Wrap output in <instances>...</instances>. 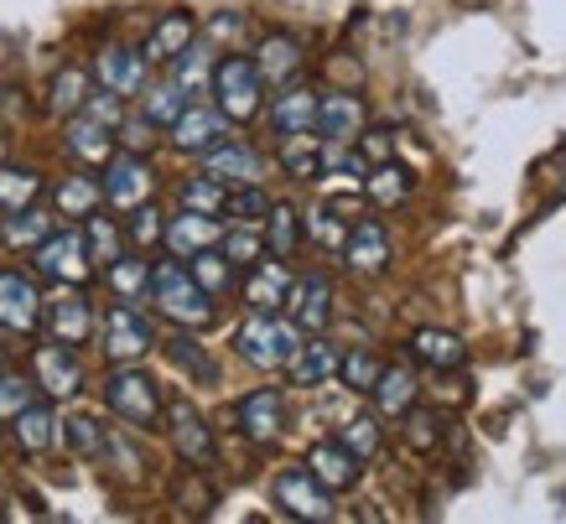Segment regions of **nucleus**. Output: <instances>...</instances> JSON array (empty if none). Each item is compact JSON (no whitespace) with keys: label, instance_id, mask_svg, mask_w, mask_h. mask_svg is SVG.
<instances>
[{"label":"nucleus","instance_id":"nucleus-1","mask_svg":"<svg viewBox=\"0 0 566 524\" xmlns=\"http://www.w3.org/2000/svg\"><path fill=\"white\" fill-rule=\"evenodd\" d=\"M146 296H151L156 312H161L167 322H177V327H208V322H213V296L192 281V271L182 265V260H161V265H151V286H146Z\"/></svg>","mask_w":566,"mask_h":524},{"label":"nucleus","instance_id":"nucleus-2","mask_svg":"<svg viewBox=\"0 0 566 524\" xmlns=\"http://www.w3.org/2000/svg\"><path fill=\"white\" fill-rule=\"evenodd\" d=\"M234 348L255 369H286L292 354L302 348V327L292 317H281V312H250L240 322V333H234Z\"/></svg>","mask_w":566,"mask_h":524},{"label":"nucleus","instance_id":"nucleus-3","mask_svg":"<svg viewBox=\"0 0 566 524\" xmlns=\"http://www.w3.org/2000/svg\"><path fill=\"white\" fill-rule=\"evenodd\" d=\"M208 94H213V104H219L234 125L255 119L260 104H265V78H260L255 57H240V52L219 57V63H213V78H208Z\"/></svg>","mask_w":566,"mask_h":524},{"label":"nucleus","instance_id":"nucleus-4","mask_svg":"<svg viewBox=\"0 0 566 524\" xmlns=\"http://www.w3.org/2000/svg\"><path fill=\"white\" fill-rule=\"evenodd\" d=\"M104 406L136 431H156L161 426V385L136 364H115V374L104 379Z\"/></svg>","mask_w":566,"mask_h":524},{"label":"nucleus","instance_id":"nucleus-5","mask_svg":"<svg viewBox=\"0 0 566 524\" xmlns=\"http://www.w3.org/2000/svg\"><path fill=\"white\" fill-rule=\"evenodd\" d=\"M99 348L109 364H140L156 348V327L146 312H136V302H115L99 322Z\"/></svg>","mask_w":566,"mask_h":524},{"label":"nucleus","instance_id":"nucleus-6","mask_svg":"<svg viewBox=\"0 0 566 524\" xmlns=\"http://www.w3.org/2000/svg\"><path fill=\"white\" fill-rule=\"evenodd\" d=\"M161 426H167V437H172L177 457H182L188 468H213V457H219V441H213V426L203 421V410L192 406L188 395H172V400H161Z\"/></svg>","mask_w":566,"mask_h":524},{"label":"nucleus","instance_id":"nucleus-7","mask_svg":"<svg viewBox=\"0 0 566 524\" xmlns=\"http://www.w3.org/2000/svg\"><path fill=\"white\" fill-rule=\"evenodd\" d=\"M32 254H36V275H48L52 286H88V275H94L84 229H52Z\"/></svg>","mask_w":566,"mask_h":524},{"label":"nucleus","instance_id":"nucleus-8","mask_svg":"<svg viewBox=\"0 0 566 524\" xmlns=\"http://www.w3.org/2000/svg\"><path fill=\"white\" fill-rule=\"evenodd\" d=\"M99 192H104V203L115 208V213H130V208L146 203V198L156 192V171H151V161H146L140 151H115L109 161H104Z\"/></svg>","mask_w":566,"mask_h":524},{"label":"nucleus","instance_id":"nucleus-9","mask_svg":"<svg viewBox=\"0 0 566 524\" xmlns=\"http://www.w3.org/2000/svg\"><path fill=\"white\" fill-rule=\"evenodd\" d=\"M32 385L48 395V400H73L78 389H84V358H78V348H69V343H36L32 354Z\"/></svg>","mask_w":566,"mask_h":524},{"label":"nucleus","instance_id":"nucleus-10","mask_svg":"<svg viewBox=\"0 0 566 524\" xmlns=\"http://www.w3.org/2000/svg\"><path fill=\"white\" fill-rule=\"evenodd\" d=\"M42 322H48V338L84 348L94 333V302L84 286H57L52 296H42Z\"/></svg>","mask_w":566,"mask_h":524},{"label":"nucleus","instance_id":"nucleus-11","mask_svg":"<svg viewBox=\"0 0 566 524\" xmlns=\"http://www.w3.org/2000/svg\"><path fill=\"white\" fill-rule=\"evenodd\" d=\"M271 499L292 520H312V524H327L338 509H333V493L317 483V478L307 473V468H286V473H275V483H271Z\"/></svg>","mask_w":566,"mask_h":524},{"label":"nucleus","instance_id":"nucleus-12","mask_svg":"<svg viewBox=\"0 0 566 524\" xmlns=\"http://www.w3.org/2000/svg\"><path fill=\"white\" fill-rule=\"evenodd\" d=\"M229 125H234V119L223 115L219 104H192L188 99V109L167 125V140H172L182 156H203V151H213L219 140H229Z\"/></svg>","mask_w":566,"mask_h":524},{"label":"nucleus","instance_id":"nucleus-13","mask_svg":"<svg viewBox=\"0 0 566 524\" xmlns=\"http://www.w3.org/2000/svg\"><path fill=\"white\" fill-rule=\"evenodd\" d=\"M0 327L17 338L42 327V291L27 271H0Z\"/></svg>","mask_w":566,"mask_h":524},{"label":"nucleus","instance_id":"nucleus-14","mask_svg":"<svg viewBox=\"0 0 566 524\" xmlns=\"http://www.w3.org/2000/svg\"><path fill=\"white\" fill-rule=\"evenodd\" d=\"M234 421H240V431L255 447H271V441H281V431H286V395L281 389H250L240 400V410H234Z\"/></svg>","mask_w":566,"mask_h":524},{"label":"nucleus","instance_id":"nucleus-15","mask_svg":"<svg viewBox=\"0 0 566 524\" xmlns=\"http://www.w3.org/2000/svg\"><path fill=\"white\" fill-rule=\"evenodd\" d=\"M344 265H348L354 275H385V271H390V229H385L379 219L348 223Z\"/></svg>","mask_w":566,"mask_h":524},{"label":"nucleus","instance_id":"nucleus-16","mask_svg":"<svg viewBox=\"0 0 566 524\" xmlns=\"http://www.w3.org/2000/svg\"><path fill=\"white\" fill-rule=\"evenodd\" d=\"M219 239H223L219 213H192V208H182V213L167 219V229H161V244L172 250V260H192L198 250H213Z\"/></svg>","mask_w":566,"mask_h":524},{"label":"nucleus","instance_id":"nucleus-17","mask_svg":"<svg viewBox=\"0 0 566 524\" xmlns=\"http://www.w3.org/2000/svg\"><path fill=\"white\" fill-rule=\"evenodd\" d=\"M307 473L317 478L327 493H348V489H359L364 457H354L344 441H317L307 452Z\"/></svg>","mask_w":566,"mask_h":524},{"label":"nucleus","instance_id":"nucleus-18","mask_svg":"<svg viewBox=\"0 0 566 524\" xmlns=\"http://www.w3.org/2000/svg\"><path fill=\"white\" fill-rule=\"evenodd\" d=\"M146 57L136 48H104L94 57V84L109 88V94H120V99H136L140 88H146Z\"/></svg>","mask_w":566,"mask_h":524},{"label":"nucleus","instance_id":"nucleus-19","mask_svg":"<svg viewBox=\"0 0 566 524\" xmlns=\"http://www.w3.org/2000/svg\"><path fill=\"white\" fill-rule=\"evenodd\" d=\"M286 296H292V271H286V260H255L250 271H244V306L250 312H286Z\"/></svg>","mask_w":566,"mask_h":524},{"label":"nucleus","instance_id":"nucleus-20","mask_svg":"<svg viewBox=\"0 0 566 524\" xmlns=\"http://www.w3.org/2000/svg\"><path fill=\"white\" fill-rule=\"evenodd\" d=\"M203 171L223 187H244L265 177V156L255 146H240V140H219L213 151H203Z\"/></svg>","mask_w":566,"mask_h":524},{"label":"nucleus","instance_id":"nucleus-21","mask_svg":"<svg viewBox=\"0 0 566 524\" xmlns=\"http://www.w3.org/2000/svg\"><path fill=\"white\" fill-rule=\"evenodd\" d=\"M286 312L302 333H323L333 322V281L327 275H302L292 281V296H286Z\"/></svg>","mask_w":566,"mask_h":524},{"label":"nucleus","instance_id":"nucleus-22","mask_svg":"<svg viewBox=\"0 0 566 524\" xmlns=\"http://www.w3.org/2000/svg\"><path fill=\"white\" fill-rule=\"evenodd\" d=\"M63 146H69L73 161H84V167H104V161L115 156V130L78 109V115H69V125H63Z\"/></svg>","mask_w":566,"mask_h":524},{"label":"nucleus","instance_id":"nucleus-23","mask_svg":"<svg viewBox=\"0 0 566 524\" xmlns=\"http://www.w3.org/2000/svg\"><path fill=\"white\" fill-rule=\"evenodd\" d=\"M323 140H354L364 130V99L359 94H317V125H312Z\"/></svg>","mask_w":566,"mask_h":524},{"label":"nucleus","instance_id":"nucleus-24","mask_svg":"<svg viewBox=\"0 0 566 524\" xmlns=\"http://www.w3.org/2000/svg\"><path fill=\"white\" fill-rule=\"evenodd\" d=\"M369 395H375V410H379V416L400 421V416L416 406V395H421V385H416V369H411V364H379V379L369 385Z\"/></svg>","mask_w":566,"mask_h":524},{"label":"nucleus","instance_id":"nucleus-25","mask_svg":"<svg viewBox=\"0 0 566 524\" xmlns=\"http://www.w3.org/2000/svg\"><path fill=\"white\" fill-rule=\"evenodd\" d=\"M302 63H307V52H302V42H296L292 32H271L265 42H260L255 52V69L265 84H296V73H302Z\"/></svg>","mask_w":566,"mask_h":524},{"label":"nucleus","instance_id":"nucleus-26","mask_svg":"<svg viewBox=\"0 0 566 524\" xmlns=\"http://www.w3.org/2000/svg\"><path fill=\"white\" fill-rule=\"evenodd\" d=\"M188 42H198V21H192L188 11H167V17L151 27V36H146L140 57H146V63H156V69H167V63H172Z\"/></svg>","mask_w":566,"mask_h":524},{"label":"nucleus","instance_id":"nucleus-27","mask_svg":"<svg viewBox=\"0 0 566 524\" xmlns=\"http://www.w3.org/2000/svg\"><path fill=\"white\" fill-rule=\"evenodd\" d=\"M312 125H317V94L302 84H281L271 104V130L275 136H307Z\"/></svg>","mask_w":566,"mask_h":524},{"label":"nucleus","instance_id":"nucleus-28","mask_svg":"<svg viewBox=\"0 0 566 524\" xmlns=\"http://www.w3.org/2000/svg\"><path fill=\"white\" fill-rule=\"evenodd\" d=\"M11 437H17L21 452H32V457L52 452V447H57V410L42 406V400H32L27 410L11 416Z\"/></svg>","mask_w":566,"mask_h":524},{"label":"nucleus","instance_id":"nucleus-29","mask_svg":"<svg viewBox=\"0 0 566 524\" xmlns=\"http://www.w3.org/2000/svg\"><path fill=\"white\" fill-rule=\"evenodd\" d=\"M411 358L416 364H427V369H463L468 364V343L458 333H447V327H421L411 338Z\"/></svg>","mask_w":566,"mask_h":524},{"label":"nucleus","instance_id":"nucleus-30","mask_svg":"<svg viewBox=\"0 0 566 524\" xmlns=\"http://www.w3.org/2000/svg\"><path fill=\"white\" fill-rule=\"evenodd\" d=\"M286 374H292V385L312 389V385H327V379H338V348L327 338H312L302 343L292 354V364H286Z\"/></svg>","mask_w":566,"mask_h":524},{"label":"nucleus","instance_id":"nucleus-31","mask_svg":"<svg viewBox=\"0 0 566 524\" xmlns=\"http://www.w3.org/2000/svg\"><path fill=\"white\" fill-rule=\"evenodd\" d=\"M260 239H265L271 260H292L296 244H302V213L292 203H271V213L260 219Z\"/></svg>","mask_w":566,"mask_h":524},{"label":"nucleus","instance_id":"nucleus-32","mask_svg":"<svg viewBox=\"0 0 566 524\" xmlns=\"http://www.w3.org/2000/svg\"><path fill=\"white\" fill-rule=\"evenodd\" d=\"M161 348H167V358H172L177 369L188 374L192 385H219V358L208 354L198 338H188V327H182V333H172V338L161 343Z\"/></svg>","mask_w":566,"mask_h":524},{"label":"nucleus","instance_id":"nucleus-33","mask_svg":"<svg viewBox=\"0 0 566 524\" xmlns=\"http://www.w3.org/2000/svg\"><path fill=\"white\" fill-rule=\"evenodd\" d=\"M104 203V192H99V177H63V182L52 187V213L57 219H88L94 208Z\"/></svg>","mask_w":566,"mask_h":524},{"label":"nucleus","instance_id":"nucleus-34","mask_svg":"<svg viewBox=\"0 0 566 524\" xmlns=\"http://www.w3.org/2000/svg\"><path fill=\"white\" fill-rule=\"evenodd\" d=\"M84 244H88V260H94V271H104V265H115L130 244H125V229L115 219H104L99 208L84 219Z\"/></svg>","mask_w":566,"mask_h":524},{"label":"nucleus","instance_id":"nucleus-35","mask_svg":"<svg viewBox=\"0 0 566 524\" xmlns=\"http://www.w3.org/2000/svg\"><path fill=\"white\" fill-rule=\"evenodd\" d=\"M104 286L115 291V302H146V286H151V265L140 254L125 250L115 265H104Z\"/></svg>","mask_w":566,"mask_h":524},{"label":"nucleus","instance_id":"nucleus-36","mask_svg":"<svg viewBox=\"0 0 566 524\" xmlns=\"http://www.w3.org/2000/svg\"><path fill=\"white\" fill-rule=\"evenodd\" d=\"M281 167L296 182H317L323 177V136H281Z\"/></svg>","mask_w":566,"mask_h":524},{"label":"nucleus","instance_id":"nucleus-37","mask_svg":"<svg viewBox=\"0 0 566 524\" xmlns=\"http://www.w3.org/2000/svg\"><path fill=\"white\" fill-rule=\"evenodd\" d=\"M364 192L375 198L379 208H395V203H406L411 198V171L400 167V161H375V167L364 171Z\"/></svg>","mask_w":566,"mask_h":524},{"label":"nucleus","instance_id":"nucleus-38","mask_svg":"<svg viewBox=\"0 0 566 524\" xmlns=\"http://www.w3.org/2000/svg\"><path fill=\"white\" fill-rule=\"evenodd\" d=\"M167 69H172V84L182 88L188 99H198V94H208V78H213V52L198 48V42H188Z\"/></svg>","mask_w":566,"mask_h":524},{"label":"nucleus","instance_id":"nucleus-39","mask_svg":"<svg viewBox=\"0 0 566 524\" xmlns=\"http://www.w3.org/2000/svg\"><path fill=\"white\" fill-rule=\"evenodd\" d=\"M48 234H52V213L48 208H36V203L6 213V229H0V239H6L11 250H36Z\"/></svg>","mask_w":566,"mask_h":524},{"label":"nucleus","instance_id":"nucleus-40","mask_svg":"<svg viewBox=\"0 0 566 524\" xmlns=\"http://www.w3.org/2000/svg\"><path fill=\"white\" fill-rule=\"evenodd\" d=\"M188 271H192V281H198V286L213 296V302H219V296H229V291H234V281H240V271L223 260L219 244H213V250H198V254H192Z\"/></svg>","mask_w":566,"mask_h":524},{"label":"nucleus","instance_id":"nucleus-41","mask_svg":"<svg viewBox=\"0 0 566 524\" xmlns=\"http://www.w3.org/2000/svg\"><path fill=\"white\" fill-rule=\"evenodd\" d=\"M36 198H42V171L0 161V213H17V208L36 203Z\"/></svg>","mask_w":566,"mask_h":524},{"label":"nucleus","instance_id":"nucleus-42","mask_svg":"<svg viewBox=\"0 0 566 524\" xmlns=\"http://www.w3.org/2000/svg\"><path fill=\"white\" fill-rule=\"evenodd\" d=\"M88 88H94V78H88L84 69H57V78H52V88H48V109L57 119L78 115L88 99Z\"/></svg>","mask_w":566,"mask_h":524},{"label":"nucleus","instance_id":"nucleus-43","mask_svg":"<svg viewBox=\"0 0 566 524\" xmlns=\"http://www.w3.org/2000/svg\"><path fill=\"white\" fill-rule=\"evenodd\" d=\"M57 441H63L73 457H99L104 421H99V416H88V410H73L69 421H57Z\"/></svg>","mask_w":566,"mask_h":524},{"label":"nucleus","instance_id":"nucleus-44","mask_svg":"<svg viewBox=\"0 0 566 524\" xmlns=\"http://www.w3.org/2000/svg\"><path fill=\"white\" fill-rule=\"evenodd\" d=\"M219 250H223V260H229L234 271H250L255 260H265V239H260V223H234V229H223Z\"/></svg>","mask_w":566,"mask_h":524},{"label":"nucleus","instance_id":"nucleus-45","mask_svg":"<svg viewBox=\"0 0 566 524\" xmlns=\"http://www.w3.org/2000/svg\"><path fill=\"white\" fill-rule=\"evenodd\" d=\"M94 462H104L109 473L130 478V483H136L140 468H146V462H140V452H136V441L125 437V431H115V426H104V447H99V457H94Z\"/></svg>","mask_w":566,"mask_h":524},{"label":"nucleus","instance_id":"nucleus-46","mask_svg":"<svg viewBox=\"0 0 566 524\" xmlns=\"http://www.w3.org/2000/svg\"><path fill=\"white\" fill-rule=\"evenodd\" d=\"M140 94H146V99H140V115L151 119V125H161V130L188 109V94H182L172 78H167V84H156V88H140Z\"/></svg>","mask_w":566,"mask_h":524},{"label":"nucleus","instance_id":"nucleus-47","mask_svg":"<svg viewBox=\"0 0 566 524\" xmlns=\"http://www.w3.org/2000/svg\"><path fill=\"white\" fill-rule=\"evenodd\" d=\"M223 213L234 223H260L271 213V198H265V187L260 182H244V187H229L223 192Z\"/></svg>","mask_w":566,"mask_h":524},{"label":"nucleus","instance_id":"nucleus-48","mask_svg":"<svg viewBox=\"0 0 566 524\" xmlns=\"http://www.w3.org/2000/svg\"><path fill=\"white\" fill-rule=\"evenodd\" d=\"M338 208L344 203H323V208H312L307 219H302V229H307L323 250H344V239H348V223L354 219H338Z\"/></svg>","mask_w":566,"mask_h":524},{"label":"nucleus","instance_id":"nucleus-49","mask_svg":"<svg viewBox=\"0 0 566 524\" xmlns=\"http://www.w3.org/2000/svg\"><path fill=\"white\" fill-rule=\"evenodd\" d=\"M161 229H167V219H161V208L146 198V203L130 208V223H125V244H130V250H151V244H161Z\"/></svg>","mask_w":566,"mask_h":524},{"label":"nucleus","instance_id":"nucleus-50","mask_svg":"<svg viewBox=\"0 0 566 524\" xmlns=\"http://www.w3.org/2000/svg\"><path fill=\"white\" fill-rule=\"evenodd\" d=\"M223 192H229V187L213 182L203 171V177H188L177 198H182V208H192V213H223Z\"/></svg>","mask_w":566,"mask_h":524},{"label":"nucleus","instance_id":"nucleus-51","mask_svg":"<svg viewBox=\"0 0 566 524\" xmlns=\"http://www.w3.org/2000/svg\"><path fill=\"white\" fill-rule=\"evenodd\" d=\"M406 421V447H416V452H437V441H442V416L437 410H406L400 416Z\"/></svg>","mask_w":566,"mask_h":524},{"label":"nucleus","instance_id":"nucleus-52","mask_svg":"<svg viewBox=\"0 0 566 524\" xmlns=\"http://www.w3.org/2000/svg\"><path fill=\"white\" fill-rule=\"evenodd\" d=\"M338 379H344L348 389H359V395H369V385L379 379V358L369 354V348H354V354H338Z\"/></svg>","mask_w":566,"mask_h":524},{"label":"nucleus","instance_id":"nucleus-53","mask_svg":"<svg viewBox=\"0 0 566 524\" xmlns=\"http://www.w3.org/2000/svg\"><path fill=\"white\" fill-rule=\"evenodd\" d=\"M338 441H344L354 457H364V462H369V457L379 452V421H375V416H354V421L344 426V437H338Z\"/></svg>","mask_w":566,"mask_h":524},{"label":"nucleus","instance_id":"nucleus-54","mask_svg":"<svg viewBox=\"0 0 566 524\" xmlns=\"http://www.w3.org/2000/svg\"><path fill=\"white\" fill-rule=\"evenodd\" d=\"M36 400V385L21 374H0V421H11L17 410H27Z\"/></svg>","mask_w":566,"mask_h":524},{"label":"nucleus","instance_id":"nucleus-55","mask_svg":"<svg viewBox=\"0 0 566 524\" xmlns=\"http://www.w3.org/2000/svg\"><path fill=\"white\" fill-rule=\"evenodd\" d=\"M151 130H156V125L146 115H125L120 125H115V146H125V151H146V146L156 140Z\"/></svg>","mask_w":566,"mask_h":524},{"label":"nucleus","instance_id":"nucleus-56","mask_svg":"<svg viewBox=\"0 0 566 524\" xmlns=\"http://www.w3.org/2000/svg\"><path fill=\"white\" fill-rule=\"evenodd\" d=\"M359 156L364 161H369V167H375V161H390L395 156V130L390 125H375V130H359Z\"/></svg>","mask_w":566,"mask_h":524},{"label":"nucleus","instance_id":"nucleus-57","mask_svg":"<svg viewBox=\"0 0 566 524\" xmlns=\"http://www.w3.org/2000/svg\"><path fill=\"white\" fill-rule=\"evenodd\" d=\"M240 27H244L240 17H219V21H213V32H219V36H240Z\"/></svg>","mask_w":566,"mask_h":524},{"label":"nucleus","instance_id":"nucleus-58","mask_svg":"<svg viewBox=\"0 0 566 524\" xmlns=\"http://www.w3.org/2000/svg\"><path fill=\"white\" fill-rule=\"evenodd\" d=\"M0 364H6V343H0Z\"/></svg>","mask_w":566,"mask_h":524},{"label":"nucleus","instance_id":"nucleus-59","mask_svg":"<svg viewBox=\"0 0 566 524\" xmlns=\"http://www.w3.org/2000/svg\"><path fill=\"white\" fill-rule=\"evenodd\" d=\"M0 161H6V146H0Z\"/></svg>","mask_w":566,"mask_h":524}]
</instances>
